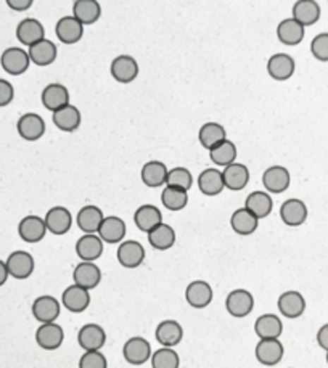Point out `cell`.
I'll return each mask as SVG.
<instances>
[{
	"label": "cell",
	"instance_id": "cell-31",
	"mask_svg": "<svg viewBox=\"0 0 328 368\" xmlns=\"http://www.w3.org/2000/svg\"><path fill=\"white\" fill-rule=\"evenodd\" d=\"M198 188L206 197H217L226 188L224 185L222 172L216 168H208L201 172L198 177Z\"/></svg>",
	"mask_w": 328,
	"mask_h": 368
},
{
	"label": "cell",
	"instance_id": "cell-34",
	"mask_svg": "<svg viewBox=\"0 0 328 368\" xmlns=\"http://www.w3.org/2000/svg\"><path fill=\"white\" fill-rule=\"evenodd\" d=\"M102 15V7L97 0H76L73 5V16L84 26L94 25Z\"/></svg>",
	"mask_w": 328,
	"mask_h": 368
},
{
	"label": "cell",
	"instance_id": "cell-46",
	"mask_svg": "<svg viewBox=\"0 0 328 368\" xmlns=\"http://www.w3.org/2000/svg\"><path fill=\"white\" fill-rule=\"evenodd\" d=\"M79 368H108V362L100 350H85L79 360Z\"/></svg>",
	"mask_w": 328,
	"mask_h": 368
},
{
	"label": "cell",
	"instance_id": "cell-14",
	"mask_svg": "<svg viewBox=\"0 0 328 368\" xmlns=\"http://www.w3.org/2000/svg\"><path fill=\"white\" fill-rule=\"evenodd\" d=\"M16 129H18L21 139L36 142L45 134V121L36 113H26L18 119Z\"/></svg>",
	"mask_w": 328,
	"mask_h": 368
},
{
	"label": "cell",
	"instance_id": "cell-52",
	"mask_svg": "<svg viewBox=\"0 0 328 368\" xmlns=\"http://www.w3.org/2000/svg\"><path fill=\"white\" fill-rule=\"evenodd\" d=\"M327 364H328V354H327Z\"/></svg>",
	"mask_w": 328,
	"mask_h": 368
},
{
	"label": "cell",
	"instance_id": "cell-37",
	"mask_svg": "<svg viewBox=\"0 0 328 368\" xmlns=\"http://www.w3.org/2000/svg\"><path fill=\"white\" fill-rule=\"evenodd\" d=\"M245 208L251 214H255L257 219H264V217H267L272 212L274 201L267 192H253L246 197Z\"/></svg>",
	"mask_w": 328,
	"mask_h": 368
},
{
	"label": "cell",
	"instance_id": "cell-40",
	"mask_svg": "<svg viewBox=\"0 0 328 368\" xmlns=\"http://www.w3.org/2000/svg\"><path fill=\"white\" fill-rule=\"evenodd\" d=\"M54 124L63 132H74L80 125V113L74 105H66L61 110L55 111L54 116Z\"/></svg>",
	"mask_w": 328,
	"mask_h": 368
},
{
	"label": "cell",
	"instance_id": "cell-13",
	"mask_svg": "<svg viewBox=\"0 0 328 368\" xmlns=\"http://www.w3.org/2000/svg\"><path fill=\"white\" fill-rule=\"evenodd\" d=\"M126 232H128V228H126V222L121 217L108 216L102 221L97 235L103 240V243L118 245L121 241H124Z\"/></svg>",
	"mask_w": 328,
	"mask_h": 368
},
{
	"label": "cell",
	"instance_id": "cell-47",
	"mask_svg": "<svg viewBox=\"0 0 328 368\" xmlns=\"http://www.w3.org/2000/svg\"><path fill=\"white\" fill-rule=\"evenodd\" d=\"M310 51L315 59L320 61H328V32L319 34L312 39V44H310Z\"/></svg>",
	"mask_w": 328,
	"mask_h": 368
},
{
	"label": "cell",
	"instance_id": "cell-45",
	"mask_svg": "<svg viewBox=\"0 0 328 368\" xmlns=\"http://www.w3.org/2000/svg\"><path fill=\"white\" fill-rule=\"evenodd\" d=\"M192 183H193V177H192V172L186 168H174L168 171V179H166V185L169 187H177V188H182V190H188L192 188Z\"/></svg>",
	"mask_w": 328,
	"mask_h": 368
},
{
	"label": "cell",
	"instance_id": "cell-3",
	"mask_svg": "<svg viewBox=\"0 0 328 368\" xmlns=\"http://www.w3.org/2000/svg\"><path fill=\"white\" fill-rule=\"evenodd\" d=\"M31 59L28 55V51H25L20 47H10L2 54V59H0V65H2L4 71L8 73L10 76H20V74L26 73L28 68H30Z\"/></svg>",
	"mask_w": 328,
	"mask_h": 368
},
{
	"label": "cell",
	"instance_id": "cell-28",
	"mask_svg": "<svg viewBox=\"0 0 328 368\" xmlns=\"http://www.w3.org/2000/svg\"><path fill=\"white\" fill-rule=\"evenodd\" d=\"M103 219H105V216H103V211L99 206L89 204L79 209L76 216V223L84 233H97Z\"/></svg>",
	"mask_w": 328,
	"mask_h": 368
},
{
	"label": "cell",
	"instance_id": "cell-51",
	"mask_svg": "<svg viewBox=\"0 0 328 368\" xmlns=\"http://www.w3.org/2000/svg\"><path fill=\"white\" fill-rule=\"evenodd\" d=\"M10 274H8V269H7V264L4 261H0V286L5 285V281L8 280Z\"/></svg>",
	"mask_w": 328,
	"mask_h": 368
},
{
	"label": "cell",
	"instance_id": "cell-12",
	"mask_svg": "<svg viewBox=\"0 0 328 368\" xmlns=\"http://www.w3.org/2000/svg\"><path fill=\"white\" fill-rule=\"evenodd\" d=\"M61 304L54 296H40L32 302V315L40 324H50L60 317Z\"/></svg>",
	"mask_w": 328,
	"mask_h": 368
},
{
	"label": "cell",
	"instance_id": "cell-20",
	"mask_svg": "<svg viewBox=\"0 0 328 368\" xmlns=\"http://www.w3.org/2000/svg\"><path fill=\"white\" fill-rule=\"evenodd\" d=\"M76 254L80 261L95 262L103 254V240L97 233H84L76 243Z\"/></svg>",
	"mask_w": 328,
	"mask_h": 368
},
{
	"label": "cell",
	"instance_id": "cell-16",
	"mask_svg": "<svg viewBox=\"0 0 328 368\" xmlns=\"http://www.w3.org/2000/svg\"><path fill=\"white\" fill-rule=\"evenodd\" d=\"M65 339V331L55 321L42 324L36 331V343L45 350L59 349Z\"/></svg>",
	"mask_w": 328,
	"mask_h": 368
},
{
	"label": "cell",
	"instance_id": "cell-10",
	"mask_svg": "<svg viewBox=\"0 0 328 368\" xmlns=\"http://www.w3.org/2000/svg\"><path fill=\"white\" fill-rule=\"evenodd\" d=\"M291 182L290 172L284 166H272L264 171L262 185L269 193H284L288 190Z\"/></svg>",
	"mask_w": 328,
	"mask_h": 368
},
{
	"label": "cell",
	"instance_id": "cell-23",
	"mask_svg": "<svg viewBox=\"0 0 328 368\" xmlns=\"http://www.w3.org/2000/svg\"><path fill=\"white\" fill-rule=\"evenodd\" d=\"M42 103L49 111H59L63 106L70 105V92L63 84H49L42 92Z\"/></svg>",
	"mask_w": 328,
	"mask_h": 368
},
{
	"label": "cell",
	"instance_id": "cell-7",
	"mask_svg": "<svg viewBox=\"0 0 328 368\" xmlns=\"http://www.w3.org/2000/svg\"><path fill=\"white\" fill-rule=\"evenodd\" d=\"M73 280L76 285L90 291L100 285L102 270L99 266H95V262L80 261L73 270Z\"/></svg>",
	"mask_w": 328,
	"mask_h": 368
},
{
	"label": "cell",
	"instance_id": "cell-32",
	"mask_svg": "<svg viewBox=\"0 0 328 368\" xmlns=\"http://www.w3.org/2000/svg\"><path fill=\"white\" fill-rule=\"evenodd\" d=\"M134 222L140 232H152L154 227L163 223V214L161 211L153 204H143L134 214Z\"/></svg>",
	"mask_w": 328,
	"mask_h": 368
},
{
	"label": "cell",
	"instance_id": "cell-48",
	"mask_svg": "<svg viewBox=\"0 0 328 368\" xmlns=\"http://www.w3.org/2000/svg\"><path fill=\"white\" fill-rule=\"evenodd\" d=\"M15 97L13 85H11L8 80L0 79V106H7L8 103H11Z\"/></svg>",
	"mask_w": 328,
	"mask_h": 368
},
{
	"label": "cell",
	"instance_id": "cell-8",
	"mask_svg": "<svg viewBox=\"0 0 328 368\" xmlns=\"http://www.w3.org/2000/svg\"><path fill=\"white\" fill-rule=\"evenodd\" d=\"M5 264H7L10 277L16 280L30 278L34 272V257L26 251L11 252Z\"/></svg>",
	"mask_w": 328,
	"mask_h": 368
},
{
	"label": "cell",
	"instance_id": "cell-44",
	"mask_svg": "<svg viewBox=\"0 0 328 368\" xmlns=\"http://www.w3.org/2000/svg\"><path fill=\"white\" fill-rule=\"evenodd\" d=\"M181 359L172 348H161L152 354L153 368H179Z\"/></svg>",
	"mask_w": 328,
	"mask_h": 368
},
{
	"label": "cell",
	"instance_id": "cell-43",
	"mask_svg": "<svg viewBox=\"0 0 328 368\" xmlns=\"http://www.w3.org/2000/svg\"><path fill=\"white\" fill-rule=\"evenodd\" d=\"M161 203L169 211H182L188 204V192L187 190L166 185L161 193Z\"/></svg>",
	"mask_w": 328,
	"mask_h": 368
},
{
	"label": "cell",
	"instance_id": "cell-11",
	"mask_svg": "<svg viewBox=\"0 0 328 368\" xmlns=\"http://www.w3.org/2000/svg\"><path fill=\"white\" fill-rule=\"evenodd\" d=\"M45 227L47 232L54 235H66L73 227V216L63 206H55L45 214Z\"/></svg>",
	"mask_w": 328,
	"mask_h": 368
},
{
	"label": "cell",
	"instance_id": "cell-38",
	"mask_svg": "<svg viewBox=\"0 0 328 368\" xmlns=\"http://www.w3.org/2000/svg\"><path fill=\"white\" fill-rule=\"evenodd\" d=\"M257 217L251 214L246 208L237 209L232 214V217H230V226H232L233 232L241 235V237H248V235L255 233L257 228Z\"/></svg>",
	"mask_w": 328,
	"mask_h": 368
},
{
	"label": "cell",
	"instance_id": "cell-6",
	"mask_svg": "<svg viewBox=\"0 0 328 368\" xmlns=\"http://www.w3.org/2000/svg\"><path fill=\"white\" fill-rule=\"evenodd\" d=\"M284 344L279 339H259L255 354L259 364L266 367H274L284 359Z\"/></svg>",
	"mask_w": 328,
	"mask_h": 368
},
{
	"label": "cell",
	"instance_id": "cell-18",
	"mask_svg": "<svg viewBox=\"0 0 328 368\" xmlns=\"http://www.w3.org/2000/svg\"><path fill=\"white\" fill-rule=\"evenodd\" d=\"M279 310L286 319H298L301 317L306 310V299L299 291H285L279 298Z\"/></svg>",
	"mask_w": 328,
	"mask_h": 368
},
{
	"label": "cell",
	"instance_id": "cell-41",
	"mask_svg": "<svg viewBox=\"0 0 328 368\" xmlns=\"http://www.w3.org/2000/svg\"><path fill=\"white\" fill-rule=\"evenodd\" d=\"M226 139H227L226 129H224V125L217 123H206L201 125V129L198 132V140L201 143V147L206 149L214 148Z\"/></svg>",
	"mask_w": 328,
	"mask_h": 368
},
{
	"label": "cell",
	"instance_id": "cell-21",
	"mask_svg": "<svg viewBox=\"0 0 328 368\" xmlns=\"http://www.w3.org/2000/svg\"><path fill=\"white\" fill-rule=\"evenodd\" d=\"M78 343L84 350H100L107 343V333L97 324H87L78 333Z\"/></svg>",
	"mask_w": 328,
	"mask_h": 368
},
{
	"label": "cell",
	"instance_id": "cell-25",
	"mask_svg": "<svg viewBox=\"0 0 328 368\" xmlns=\"http://www.w3.org/2000/svg\"><path fill=\"white\" fill-rule=\"evenodd\" d=\"M154 336H157V341L163 348H174L182 341L183 338L182 325L176 320H163L157 326Z\"/></svg>",
	"mask_w": 328,
	"mask_h": 368
},
{
	"label": "cell",
	"instance_id": "cell-50",
	"mask_svg": "<svg viewBox=\"0 0 328 368\" xmlns=\"http://www.w3.org/2000/svg\"><path fill=\"white\" fill-rule=\"evenodd\" d=\"M317 343L322 349L328 350V324L322 326L317 333Z\"/></svg>",
	"mask_w": 328,
	"mask_h": 368
},
{
	"label": "cell",
	"instance_id": "cell-15",
	"mask_svg": "<svg viewBox=\"0 0 328 368\" xmlns=\"http://www.w3.org/2000/svg\"><path fill=\"white\" fill-rule=\"evenodd\" d=\"M186 299L190 307L205 309L212 302V288L208 281L195 280L187 286Z\"/></svg>",
	"mask_w": 328,
	"mask_h": 368
},
{
	"label": "cell",
	"instance_id": "cell-24",
	"mask_svg": "<svg viewBox=\"0 0 328 368\" xmlns=\"http://www.w3.org/2000/svg\"><path fill=\"white\" fill-rule=\"evenodd\" d=\"M222 177L226 188L232 190V192H240V190H243L246 185H248L250 171L245 164L232 163L224 168Z\"/></svg>",
	"mask_w": 328,
	"mask_h": 368
},
{
	"label": "cell",
	"instance_id": "cell-22",
	"mask_svg": "<svg viewBox=\"0 0 328 368\" xmlns=\"http://www.w3.org/2000/svg\"><path fill=\"white\" fill-rule=\"evenodd\" d=\"M18 233L21 240L26 241V243H39V241L44 240L45 233H47L45 221L39 216H26L20 222Z\"/></svg>",
	"mask_w": 328,
	"mask_h": 368
},
{
	"label": "cell",
	"instance_id": "cell-36",
	"mask_svg": "<svg viewBox=\"0 0 328 368\" xmlns=\"http://www.w3.org/2000/svg\"><path fill=\"white\" fill-rule=\"evenodd\" d=\"M293 18L303 26H312L320 18V7L315 0H298L293 5Z\"/></svg>",
	"mask_w": 328,
	"mask_h": 368
},
{
	"label": "cell",
	"instance_id": "cell-49",
	"mask_svg": "<svg viewBox=\"0 0 328 368\" xmlns=\"http://www.w3.org/2000/svg\"><path fill=\"white\" fill-rule=\"evenodd\" d=\"M8 7L15 11H26L31 8L34 0H5Z\"/></svg>",
	"mask_w": 328,
	"mask_h": 368
},
{
	"label": "cell",
	"instance_id": "cell-1",
	"mask_svg": "<svg viewBox=\"0 0 328 368\" xmlns=\"http://www.w3.org/2000/svg\"><path fill=\"white\" fill-rule=\"evenodd\" d=\"M226 309L235 319L248 317L253 312V309H255V298H253L248 290H233L226 298Z\"/></svg>",
	"mask_w": 328,
	"mask_h": 368
},
{
	"label": "cell",
	"instance_id": "cell-2",
	"mask_svg": "<svg viewBox=\"0 0 328 368\" xmlns=\"http://www.w3.org/2000/svg\"><path fill=\"white\" fill-rule=\"evenodd\" d=\"M123 355L130 365H143L152 359V346L145 338L132 336L124 344Z\"/></svg>",
	"mask_w": 328,
	"mask_h": 368
},
{
	"label": "cell",
	"instance_id": "cell-33",
	"mask_svg": "<svg viewBox=\"0 0 328 368\" xmlns=\"http://www.w3.org/2000/svg\"><path fill=\"white\" fill-rule=\"evenodd\" d=\"M142 182L150 188H158L166 185L168 179V168L161 161H148L140 172Z\"/></svg>",
	"mask_w": 328,
	"mask_h": 368
},
{
	"label": "cell",
	"instance_id": "cell-30",
	"mask_svg": "<svg viewBox=\"0 0 328 368\" xmlns=\"http://www.w3.org/2000/svg\"><path fill=\"white\" fill-rule=\"evenodd\" d=\"M28 55H30V59H31L34 65L49 66L56 60V55H59V49H56V45L51 42V40L42 39V40H39L37 44L31 45L30 51H28Z\"/></svg>",
	"mask_w": 328,
	"mask_h": 368
},
{
	"label": "cell",
	"instance_id": "cell-9",
	"mask_svg": "<svg viewBox=\"0 0 328 368\" xmlns=\"http://www.w3.org/2000/svg\"><path fill=\"white\" fill-rule=\"evenodd\" d=\"M61 304L63 307L70 310V312L80 314L90 306V293L89 290L83 288V286L73 283L63 291Z\"/></svg>",
	"mask_w": 328,
	"mask_h": 368
},
{
	"label": "cell",
	"instance_id": "cell-27",
	"mask_svg": "<svg viewBox=\"0 0 328 368\" xmlns=\"http://www.w3.org/2000/svg\"><path fill=\"white\" fill-rule=\"evenodd\" d=\"M281 331L284 324L275 314H264L255 321V333L259 339H279Z\"/></svg>",
	"mask_w": 328,
	"mask_h": 368
},
{
	"label": "cell",
	"instance_id": "cell-4",
	"mask_svg": "<svg viewBox=\"0 0 328 368\" xmlns=\"http://www.w3.org/2000/svg\"><path fill=\"white\" fill-rule=\"evenodd\" d=\"M118 262L124 269H137L142 266V262L145 261V250L143 246L135 240H126L121 241L118 248Z\"/></svg>",
	"mask_w": 328,
	"mask_h": 368
},
{
	"label": "cell",
	"instance_id": "cell-35",
	"mask_svg": "<svg viewBox=\"0 0 328 368\" xmlns=\"http://www.w3.org/2000/svg\"><path fill=\"white\" fill-rule=\"evenodd\" d=\"M148 243L152 245V248L158 251H168L176 245V232L174 228L168 223H159L158 227H154L152 232H148Z\"/></svg>",
	"mask_w": 328,
	"mask_h": 368
},
{
	"label": "cell",
	"instance_id": "cell-17",
	"mask_svg": "<svg viewBox=\"0 0 328 368\" xmlns=\"http://www.w3.org/2000/svg\"><path fill=\"white\" fill-rule=\"evenodd\" d=\"M280 219L284 221L285 226L288 227H299L303 226L308 219V208L301 200L291 198L286 200L280 206Z\"/></svg>",
	"mask_w": 328,
	"mask_h": 368
},
{
	"label": "cell",
	"instance_id": "cell-26",
	"mask_svg": "<svg viewBox=\"0 0 328 368\" xmlns=\"http://www.w3.org/2000/svg\"><path fill=\"white\" fill-rule=\"evenodd\" d=\"M269 76L275 80H286L295 73V60L286 54H275L267 61Z\"/></svg>",
	"mask_w": 328,
	"mask_h": 368
},
{
	"label": "cell",
	"instance_id": "cell-5",
	"mask_svg": "<svg viewBox=\"0 0 328 368\" xmlns=\"http://www.w3.org/2000/svg\"><path fill=\"white\" fill-rule=\"evenodd\" d=\"M111 76L121 84H129L139 76V63L130 55H119L111 61Z\"/></svg>",
	"mask_w": 328,
	"mask_h": 368
},
{
	"label": "cell",
	"instance_id": "cell-42",
	"mask_svg": "<svg viewBox=\"0 0 328 368\" xmlns=\"http://www.w3.org/2000/svg\"><path fill=\"white\" fill-rule=\"evenodd\" d=\"M237 147H235L233 142H230L226 139L224 142L219 143L214 148L209 149V158L212 163L216 166H221V168H226V166L235 163L237 159Z\"/></svg>",
	"mask_w": 328,
	"mask_h": 368
},
{
	"label": "cell",
	"instance_id": "cell-39",
	"mask_svg": "<svg viewBox=\"0 0 328 368\" xmlns=\"http://www.w3.org/2000/svg\"><path fill=\"white\" fill-rule=\"evenodd\" d=\"M277 37L285 45H298L304 39V26L295 18H286L277 26Z\"/></svg>",
	"mask_w": 328,
	"mask_h": 368
},
{
	"label": "cell",
	"instance_id": "cell-29",
	"mask_svg": "<svg viewBox=\"0 0 328 368\" xmlns=\"http://www.w3.org/2000/svg\"><path fill=\"white\" fill-rule=\"evenodd\" d=\"M16 39H18L23 45H28V47L37 44L39 40L45 39V30L42 23L34 18L23 20L18 27H16Z\"/></svg>",
	"mask_w": 328,
	"mask_h": 368
},
{
	"label": "cell",
	"instance_id": "cell-19",
	"mask_svg": "<svg viewBox=\"0 0 328 368\" xmlns=\"http://www.w3.org/2000/svg\"><path fill=\"white\" fill-rule=\"evenodd\" d=\"M55 32L56 37H59L63 44L73 45L83 39L84 25L79 20L74 18V16H63V18L56 23Z\"/></svg>",
	"mask_w": 328,
	"mask_h": 368
}]
</instances>
